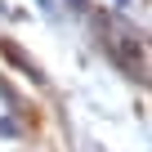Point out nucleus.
Segmentation results:
<instances>
[{"label": "nucleus", "instance_id": "obj_1", "mask_svg": "<svg viewBox=\"0 0 152 152\" xmlns=\"http://www.w3.org/2000/svg\"><path fill=\"white\" fill-rule=\"evenodd\" d=\"M0 134H18V125L14 121H0Z\"/></svg>", "mask_w": 152, "mask_h": 152}]
</instances>
